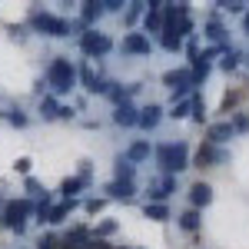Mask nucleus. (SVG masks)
<instances>
[{
	"instance_id": "f257e3e1",
	"label": "nucleus",
	"mask_w": 249,
	"mask_h": 249,
	"mask_svg": "<svg viewBox=\"0 0 249 249\" xmlns=\"http://www.w3.org/2000/svg\"><path fill=\"white\" fill-rule=\"evenodd\" d=\"M156 163H160V170L166 173V176H176V173L190 170V146L183 140L163 143V146H156Z\"/></svg>"
},
{
	"instance_id": "f03ea898",
	"label": "nucleus",
	"mask_w": 249,
	"mask_h": 249,
	"mask_svg": "<svg viewBox=\"0 0 249 249\" xmlns=\"http://www.w3.org/2000/svg\"><path fill=\"white\" fill-rule=\"evenodd\" d=\"M47 87L53 93H70L77 87V67L67 57H53V63L47 67Z\"/></svg>"
},
{
	"instance_id": "7ed1b4c3",
	"label": "nucleus",
	"mask_w": 249,
	"mask_h": 249,
	"mask_svg": "<svg viewBox=\"0 0 249 249\" xmlns=\"http://www.w3.org/2000/svg\"><path fill=\"white\" fill-rule=\"evenodd\" d=\"M30 213H34V203H30V199H14V203H3V216H0V223L20 236V232L27 230V216H30Z\"/></svg>"
},
{
	"instance_id": "20e7f679",
	"label": "nucleus",
	"mask_w": 249,
	"mask_h": 249,
	"mask_svg": "<svg viewBox=\"0 0 249 249\" xmlns=\"http://www.w3.org/2000/svg\"><path fill=\"white\" fill-rule=\"evenodd\" d=\"M30 27H34L37 34H47V37H70V20L53 17V14L34 10V14H30Z\"/></svg>"
},
{
	"instance_id": "39448f33",
	"label": "nucleus",
	"mask_w": 249,
	"mask_h": 249,
	"mask_svg": "<svg viewBox=\"0 0 249 249\" xmlns=\"http://www.w3.org/2000/svg\"><path fill=\"white\" fill-rule=\"evenodd\" d=\"M80 50L87 53V57H107L110 50H113V40L107 37V34H100V30H83L80 34Z\"/></svg>"
},
{
	"instance_id": "423d86ee",
	"label": "nucleus",
	"mask_w": 249,
	"mask_h": 249,
	"mask_svg": "<svg viewBox=\"0 0 249 249\" xmlns=\"http://www.w3.org/2000/svg\"><path fill=\"white\" fill-rule=\"evenodd\" d=\"M230 160V153L226 150H219V146H213V143H203L199 150H196V156H193V163L203 170V166H219V163H226Z\"/></svg>"
},
{
	"instance_id": "0eeeda50",
	"label": "nucleus",
	"mask_w": 249,
	"mask_h": 249,
	"mask_svg": "<svg viewBox=\"0 0 249 249\" xmlns=\"http://www.w3.org/2000/svg\"><path fill=\"white\" fill-rule=\"evenodd\" d=\"M77 83H83V87H87L90 93H107V90H110V83H107V80H100V77H96V73H93V67H90V63H83V67L77 70Z\"/></svg>"
},
{
	"instance_id": "6e6552de",
	"label": "nucleus",
	"mask_w": 249,
	"mask_h": 249,
	"mask_svg": "<svg viewBox=\"0 0 249 249\" xmlns=\"http://www.w3.org/2000/svg\"><path fill=\"white\" fill-rule=\"evenodd\" d=\"M173 193H176V176H163V179H156L153 186H150V203H163V199H170Z\"/></svg>"
},
{
	"instance_id": "1a4fd4ad",
	"label": "nucleus",
	"mask_w": 249,
	"mask_h": 249,
	"mask_svg": "<svg viewBox=\"0 0 249 249\" xmlns=\"http://www.w3.org/2000/svg\"><path fill=\"white\" fill-rule=\"evenodd\" d=\"M143 23H146V34H163V3H160V0L146 3V17H143Z\"/></svg>"
},
{
	"instance_id": "9d476101",
	"label": "nucleus",
	"mask_w": 249,
	"mask_h": 249,
	"mask_svg": "<svg viewBox=\"0 0 249 249\" xmlns=\"http://www.w3.org/2000/svg\"><path fill=\"white\" fill-rule=\"evenodd\" d=\"M190 203H193V210H203V206H210L213 203V186L210 183H193L190 186Z\"/></svg>"
},
{
	"instance_id": "9b49d317",
	"label": "nucleus",
	"mask_w": 249,
	"mask_h": 249,
	"mask_svg": "<svg viewBox=\"0 0 249 249\" xmlns=\"http://www.w3.org/2000/svg\"><path fill=\"white\" fill-rule=\"evenodd\" d=\"M63 249H90V230L87 226H73L63 236Z\"/></svg>"
},
{
	"instance_id": "f8f14e48",
	"label": "nucleus",
	"mask_w": 249,
	"mask_h": 249,
	"mask_svg": "<svg viewBox=\"0 0 249 249\" xmlns=\"http://www.w3.org/2000/svg\"><path fill=\"white\" fill-rule=\"evenodd\" d=\"M160 120H163V107H160V103H150V107H143V110H140L136 126H143V130H156V126H160Z\"/></svg>"
},
{
	"instance_id": "ddd939ff",
	"label": "nucleus",
	"mask_w": 249,
	"mask_h": 249,
	"mask_svg": "<svg viewBox=\"0 0 249 249\" xmlns=\"http://www.w3.org/2000/svg\"><path fill=\"white\" fill-rule=\"evenodd\" d=\"M123 53H150V37L146 34H126L123 37Z\"/></svg>"
},
{
	"instance_id": "4468645a",
	"label": "nucleus",
	"mask_w": 249,
	"mask_h": 249,
	"mask_svg": "<svg viewBox=\"0 0 249 249\" xmlns=\"http://www.w3.org/2000/svg\"><path fill=\"white\" fill-rule=\"evenodd\" d=\"M136 120H140V110H136L133 103H120L113 113V123L116 126H136Z\"/></svg>"
},
{
	"instance_id": "2eb2a0df",
	"label": "nucleus",
	"mask_w": 249,
	"mask_h": 249,
	"mask_svg": "<svg viewBox=\"0 0 249 249\" xmlns=\"http://www.w3.org/2000/svg\"><path fill=\"white\" fill-rule=\"evenodd\" d=\"M107 193H110V199H123V203H133V196H136V183H120V179H113V183L107 186Z\"/></svg>"
},
{
	"instance_id": "dca6fc26",
	"label": "nucleus",
	"mask_w": 249,
	"mask_h": 249,
	"mask_svg": "<svg viewBox=\"0 0 249 249\" xmlns=\"http://www.w3.org/2000/svg\"><path fill=\"white\" fill-rule=\"evenodd\" d=\"M230 136H232V126H230V123H213L210 130H206V143H213V146H223Z\"/></svg>"
},
{
	"instance_id": "f3484780",
	"label": "nucleus",
	"mask_w": 249,
	"mask_h": 249,
	"mask_svg": "<svg viewBox=\"0 0 249 249\" xmlns=\"http://www.w3.org/2000/svg\"><path fill=\"white\" fill-rule=\"evenodd\" d=\"M100 14H103V3H100V0H87V3H83V10H80V23L90 30V23H96Z\"/></svg>"
},
{
	"instance_id": "a211bd4d",
	"label": "nucleus",
	"mask_w": 249,
	"mask_h": 249,
	"mask_svg": "<svg viewBox=\"0 0 249 249\" xmlns=\"http://www.w3.org/2000/svg\"><path fill=\"white\" fill-rule=\"evenodd\" d=\"M73 210H77V199H63V203H57L53 210L47 213V223H53V226H57V223H63Z\"/></svg>"
},
{
	"instance_id": "6ab92c4d",
	"label": "nucleus",
	"mask_w": 249,
	"mask_h": 249,
	"mask_svg": "<svg viewBox=\"0 0 249 249\" xmlns=\"http://www.w3.org/2000/svg\"><path fill=\"white\" fill-rule=\"evenodd\" d=\"M113 166H116V179H120V183H136V166L126 156H116Z\"/></svg>"
},
{
	"instance_id": "aec40b11",
	"label": "nucleus",
	"mask_w": 249,
	"mask_h": 249,
	"mask_svg": "<svg viewBox=\"0 0 249 249\" xmlns=\"http://www.w3.org/2000/svg\"><path fill=\"white\" fill-rule=\"evenodd\" d=\"M150 153H153V146L146 140H136V143H130V150H126V160L130 163H143V160H150Z\"/></svg>"
},
{
	"instance_id": "412c9836",
	"label": "nucleus",
	"mask_w": 249,
	"mask_h": 249,
	"mask_svg": "<svg viewBox=\"0 0 249 249\" xmlns=\"http://www.w3.org/2000/svg\"><path fill=\"white\" fill-rule=\"evenodd\" d=\"M203 226V216H199V210H186V213H179V230H186V232H196Z\"/></svg>"
},
{
	"instance_id": "4be33fe9",
	"label": "nucleus",
	"mask_w": 249,
	"mask_h": 249,
	"mask_svg": "<svg viewBox=\"0 0 249 249\" xmlns=\"http://www.w3.org/2000/svg\"><path fill=\"white\" fill-rule=\"evenodd\" d=\"M160 47H163V50H170V53H176V50H183V37H179L176 30H170V27H163Z\"/></svg>"
},
{
	"instance_id": "5701e85b",
	"label": "nucleus",
	"mask_w": 249,
	"mask_h": 249,
	"mask_svg": "<svg viewBox=\"0 0 249 249\" xmlns=\"http://www.w3.org/2000/svg\"><path fill=\"white\" fill-rule=\"evenodd\" d=\"M206 37L216 40V47H226V30H223V23H219L216 17L206 20Z\"/></svg>"
},
{
	"instance_id": "b1692460",
	"label": "nucleus",
	"mask_w": 249,
	"mask_h": 249,
	"mask_svg": "<svg viewBox=\"0 0 249 249\" xmlns=\"http://www.w3.org/2000/svg\"><path fill=\"white\" fill-rule=\"evenodd\" d=\"M143 213H146V219H156V223L170 219V210H166V203H146V206H143Z\"/></svg>"
},
{
	"instance_id": "393cba45",
	"label": "nucleus",
	"mask_w": 249,
	"mask_h": 249,
	"mask_svg": "<svg viewBox=\"0 0 249 249\" xmlns=\"http://www.w3.org/2000/svg\"><path fill=\"white\" fill-rule=\"evenodd\" d=\"M40 113H43V120H57L60 116V103L53 100V96H43V100H40Z\"/></svg>"
},
{
	"instance_id": "a878e982",
	"label": "nucleus",
	"mask_w": 249,
	"mask_h": 249,
	"mask_svg": "<svg viewBox=\"0 0 249 249\" xmlns=\"http://www.w3.org/2000/svg\"><path fill=\"white\" fill-rule=\"evenodd\" d=\"M239 60H243V53L230 47V50H223V60H219V67H223V70L230 73V70H236V67H239Z\"/></svg>"
},
{
	"instance_id": "bb28decb",
	"label": "nucleus",
	"mask_w": 249,
	"mask_h": 249,
	"mask_svg": "<svg viewBox=\"0 0 249 249\" xmlns=\"http://www.w3.org/2000/svg\"><path fill=\"white\" fill-rule=\"evenodd\" d=\"M83 186H87V179H80V176H73V179H67V183H63V196H67V199H73V196H77L80 190H83Z\"/></svg>"
},
{
	"instance_id": "cd10ccee",
	"label": "nucleus",
	"mask_w": 249,
	"mask_h": 249,
	"mask_svg": "<svg viewBox=\"0 0 249 249\" xmlns=\"http://www.w3.org/2000/svg\"><path fill=\"white\" fill-rule=\"evenodd\" d=\"M190 110H193V120H196V123H206V103L196 93H193V100H190Z\"/></svg>"
},
{
	"instance_id": "c85d7f7f",
	"label": "nucleus",
	"mask_w": 249,
	"mask_h": 249,
	"mask_svg": "<svg viewBox=\"0 0 249 249\" xmlns=\"http://www.w3.org/2000/svg\"><path fill=\"white\" fill-rule=\"evenodd\" d=\"M216 7H223L226 14H246L249 10V3H243V0H219Z\"/></svg>"
},
{
	"instance_id": "c756f323",
	"label": "nucleus",
	"mask_w": 249,
	"mask_h": 249,
	"mask_svg": "<svg viewBox=\"0 0 249 249\" xmlns=\"http://www.w3.org/2000/svg\"><path fill=\"white\" fill-rule=\"evenodd\" d=\"M186 113H190V100H176L173 110H170V116H173V120H183Z\"/></svg>"
},
{
	"instance_id": "7c9ffc66",
	"label": "nucleus",
	"mask_w": 249,
	"mask_h": 249,
	"mask_svg": "<svg viewBox=\"0 0 249 249\" xmlns=\"http://www.w3.org/2000/svg\"><path fill=\"white\" fill-rule=\"evenodd\" d=\"M230 126H232V133H246V130H249V116L246 113H236Z\"/></svg>"
},
{
	"instance_id": "2f4dec72",
	"label": "nucleus",
	"mask_w": 249,
	"mask_h": 249,
	"mask_svg": "<svg viewBox=\"0 0 249 249\" xmlns=\"http://www.w3.org/2000/svg\"><path fill=\"white\" fill-rule=\"evenodd\" d=\"M243 100V90H236V93H230L226 100H223V113H230V110H236V103Z\"/></svg>"
},
{
	"instance_id": "473e14b6",
	"label": "nucleus",
	"mask_w": 249,
	"mask_h": 249,
	"mask_svg": "<svg viewBox=\"0 0 249 249\" xmlns=\"http://www.w3.org/2000/svg\"><path fill=\"white\" fill-rule=\"evenodd\" d=\"M37 249H60V239H57V236H50V232H47V236H40Z\"/></svg>"
},
{
	"instance_id": "72a5a7b5",
	"label": "nucleus",
	"mask_w": 249,
	"mask_h": 249,
	"mask_svg": "<svg viewBox=\"0 0 249 249\" xmlns=\"http://www.w3.org/2000/svg\"><path fill=\"white\" fill-rule=\"evenodd\" d=\"M143 7H146V3H130V10H126V23H133V20H140V14H143Z\"/></svg>"
},
{
	"instance_id": "f704fd0d",
	"label": "nucleus",
	"mask_w": 249,
	"mask_h": 249,
	"mask_svg": "<svg viewBox=\"0 0 249 249\" xmlns=\"http://www.w3.org/2000/svg\"><path fill=\"white\" fill-rule=\"evenodd\" d=\"M110 232H116V223H113V219H103V223L96 226V236H110Z\"/></svg>"
},
{
	"instance_id": "c9c22d12",
	"label": "nucleus",
	"mask_w": 249,
	"mask_h": 249,
	"mask_svg": "<svg viewBox=\"0 0 249 249\" xmlns=\"http://www.w3.org/2000/svg\"><path fill=\"white\" fill-rule=\"evenodd\" d=\"M7 120H10L14 126H27V116H23V110H10V113H7Z\"/></svg>"
},
{
	"instance_id": "e433bc0d",
	"label": "nucleus",
	"mask_w": 249,
	"mask_h": 249,
	"mask_svg": "<svg viewBox=\"0 0 249 249\" xmlns=\"http://www.w3.org/2000/svg\"><path fill=\"white\" fill-rule=\"evenodd\" d=\"M100 3H103V10H110V14H120V10H123L120 0H100Z\"/></svg>"
},
{
	"instance_id": "4c0bfd02",
	"label": "nucleus",
	"mask_w": 249,
	"mask_h": 249,
	"mask_svg": "<svg viewBox=\"0 0 249 249\" xmlns=\"http://www.w3.org/2000/svg\"><path fill=\"white\" fill-rule=\"evenodd\" d=\"M83 210H87V213H100V210H103V199H87Z\"/></svg>"
},
{
	"instance_id": "58836bf2",
	"label": "nucleus",
	"mask_w": 249,
	"mask_h": 249,
	"mask_svg": "<svg viewBox=\"0 0 249 249\" xmlns=\"http://www.w3.org/2000/svg\"><path fill=\"white\" fill-rule=\"evenodd\" d=\"M27 190L34 193V196H43V193H40V183H37V179H27Z\"/></svg>"
},
{
	"instance_id": "ea45409f",
	"label": "nucleus",
	"mask_w": 249,
	"mask_h": 249,
	"mask_svg": "<svg viewBox=\"0 0 249 249\" xmlns=\"http://www.w3.org/2000/svg\"><path fill=\"white\" fill-rule=\"evenodd\" d=\"M17 170L20 173H30V160H17Z\"/></svg>"
},
{
	"instance_id": "a19ab883",
	"label": "nucleus",
	"mask_w": 249,
	"mask_h": 249,
	"mask_svg": "<svg viewBox=\"0 0 249 249\" xmlns=\"http://www.w3.org/2000/svg\"><path fill=\"white\" fill-rule=\"evenodd\" d=\"M243 30H246V37H249V10L243 14Z\"/></svg>"
},
{
	"instance_id": "79ce46f5",
	"label": "nucleus",
	"mask_w": 249,
	"mask_h": 249,
	"mask_svg": "<svg viewBox=\"0 0 249 249\" xmlns=\"http://www.w3.org/2000/svg\"><path fill=\"white\" fill-rule=\"evenodd\" d=\"M0 210H3V199H0Z\"/></svg>"
}]
</instances>
